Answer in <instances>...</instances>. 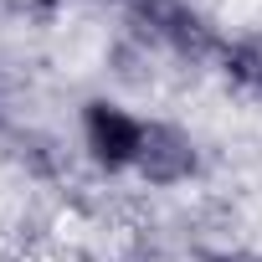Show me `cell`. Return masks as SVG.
Masks as SVG:
<instances>
[{"label": "cell", "instance_id": "cell-7", "mask_svg": "<svg viewBox=\"0 0 262 262\" xmlns=\"http://www.w3.org/2000/svg\"><path fill=\"white\" fill-rule=\"evenodd\" d=\"M0 128H6V98H0Z\"/></svg>", "mask_w": 262, "mask_h": 262}, {"label": "cell", "instance_id": "cell-6", "mask_svg": "<svg viewBox=\"0 0 262 262\" xmlns=\"http://www.w3.org/2000/svg\"><path fill=\"white\" fill-rule=\"evenodd\" d=\"M26 6H31V11H41V16H52V11L62 6V0H26Z\"/></svg>", "mask_w": 262, "mask_h": 262}, {"label": "cell", "instance_id": "cell-2", "mask_svg": "<svg viewBox=\"0 0 262 262\" xmlns=\"http://www.w3.org/2000/svg\"><path fill=\"white\" fill-rule=\"evenodd\" d=\"M82 144H88L93 165L108 170V175L113 170H134L139 165V149H144V123L128 108L108 103V98H93L82 108Z\"/></svg>", "mask_w": 262, "mask_h": 262}, {"label": "cell", "instance_id": "cell-1", "mask_svg": "<svg viewBox=\"0 0 262 262\" xmlns=\"http://www.w3.org/2000/svg\"><path fill=\"white\" fill-rule=\"evenodd\" d=\"M128 26H134L149 47H165L180 62H206L221 57V41L201 11H190L185 0H128Z\"/></svg>", "mask_w": 262, "mask_h": 262}, {"label": "cell", "instance_id": "cell-8", "mask_svg": "<svg viewBox=\"0 0 262 262\" xmlns=\"http://www.w3.org/2000/svg\"><path fill=\"white\" fill-rule=\"evenodd\" d=\"M252 93H262V77H257V88H252Z\"/></svg>", "mask_w": 262, "mask_h": 262}, {"label": "cell", "instance_id": "cell-4", "mask_svg": "<svg viewBox=\"0 0 262 262\" xmlns=\"http://www.w3.org/2000/svg\"><path fill=\"white\" fill-rule=\"evenodd\" d=\"M221 72L236 88H257V77H262V36H247V41L221 47Z\"/></svg>", "mask_w": 262, "mask_h": 262}, {"label": "cell", "instance_id": "cell-3", "mask_svg": "<svg viewBox=\"0 0 262 262\" xmlns=\"http://www.w3.org/2000/svg\"><path fill=\"white\" fill-rule=\"evenodd\" d=\"M139 180L149 185H185L195 170H201V155H195V139L185 134L180 123H144V149H139Z\"/></svg>", "mask_w": 262, "mask_h": 262}, {"label": "cell", "instance_id": "cell-9", "mask_svg": "<svg viewBox=\"0 0 262 262\" xmlns=\"http://www.w3.org/2000/svg\"><path fill=\"white\" fill-rule=\"evenodd\" d=\"M113 6H128V0H113Z\"/></svg>", "mask_w": 262, "mask_h": 262}, {"label": "cell", "instance_id": "cell-5", "mask_svg": "<svg viewBox=\"0 0 262 262\" xmlns=\"http://www.w3.org/2000/svg\"><path fill=\"white\" fill-rule=\"evenodd\" d=\"M206 262H262L257 252H216V257H206Z\"/></svg>", "mask_w": 262, "mask_h": 262}]
</instances>
